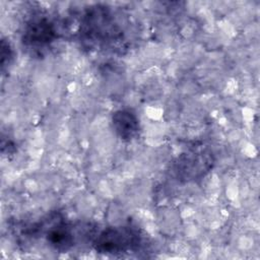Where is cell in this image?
<instances>
[{
    "label": "cell",
    "mask_w": 260,
    "mask_h": 260,
    "mask_svg": "<svg viewBox=\"0 0 260 260\" xmlns=\"http://www.w3.org/2000/svg\"><path fill=\"white\" fill-rule=\"evenodd\" d=\"M132 239L133 236H131V234L127 233L126 231L114 230L108 233L105 232L99 239L98 244L99 247H101L103 250L121 251L128 248L129 244L131 245L133 241Z\"/></svg>",
    "instance_id": "6da1fadb"
},
{
    "label": "cell",
    "mask_w": 260,
    "mask_h": 260,
    "mask_svg": "<svg viewBox=\"0 0 260 260\" xmlns=\"http://www.w3.org/2000/svg\"><path fill=\"white\" fill-rule=\"evenodd\" d=\"M30 32L31 35H28L30 43L39 44V45L47 43L49 40H51V37L53 35V30L48 25V23L44 24L42 22H38L36 26L31 27V29L29 30V34Z\"/></svg>",
    "instance_id": "3957f363"
},
{
    "label": "cell",
    "mask_w": 260,
    "mask_h": 260,
    "mask_svg": "<svg viewBox=\"0 0 260 260\" xmlns=\"http://www.w3.org/2000/svg\"><path fill=\"white\" fill-rule=\"evenodd\" d=\"M113 124L115 131L120 135L121 138L131 139L138 130V120L132 113L128 111L117 112L113 116Z\"/></svg>",
    "instance_id": "7a4b0ae2"
}]
</instances>
